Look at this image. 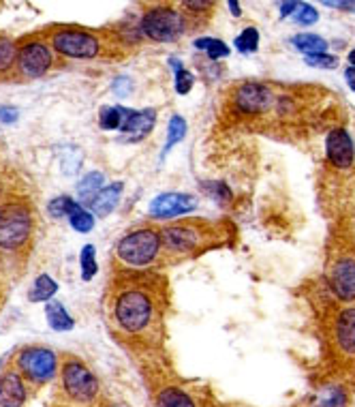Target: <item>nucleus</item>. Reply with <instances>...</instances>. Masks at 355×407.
<instances>
[{
	"mask_svg": "<svg viewBox=\"0 0 355 407\" xmlns=\"http://www.w3.org/2000/svg\"><path fill=\"white\" fill-rule=\"evenodd\" d=\"M15 58V49L9 43H0V67H7Z\"/></svg>",
	"mask_w": 355,
	"mask_h": 407,
	"instance_id": "36",
	"label": "nucleus"
},
{
	"mask_svg": "<svg viewBox=\"0 0 355 407\" xmlns=\"http://www.w3.org/2000/svg\"><path fill=\"white\" fill-rule=\"evenodd\" d=\"M347 392L340 386H325L321 388L308 407H347Z\"/></svg>",
	"mask_w": 355,
	"mask_h": 407,
	"instance_id": "20",
	"label": "nucleus"
},
{
	"mask_svg": "<svg viewBox=\"0 0 355 407\" xmlns=\"http://www.w3.org/2000/svg\"><path fill=\"white\" fill-rule=\"evenodd\" d=\"M17 367L28 379H33V382H37V384H43V382H47V379H51L53 375H56L58 360H56V354H53L51 349L26 347V349L19 351Z\"/></svg>",
	"mask_w": 355,
	"mask_h": 407,
	"instance_id": "6",
	"label": "nucleus"
},
{
	"mask_svg": "<svg viewBox=\"0 0 355 407\" xmlns=\"http://www.w3.org/2000/svg\"><path fill=\"white\" fill-rule=\"evenodd\" d=\"M33 230L31 212L22 204L0 206V247L17 249L28 240Z\"/></svg>",
	"mask_w": 355,
	"mask_h": 407,
	"instance_id": "4",
	"label": "nucleus"
},
{
	"mask_svg": "<svg viewBox=\"0 0 355 407\" xmlns=\"http://www.w3.org/2000/svg\"><path fill=\"white\" fill-rule=\"evenodd\" d=\"M142 33L158 43H174L186 33L184 15L172 7H156L142 19Z\"/></svg>",
	"mask_w": 355,
	"mask_h": 407,
	"instance_id": "3",
	"label": "nucleus"
},
{
	"mask_svg": "<svg viewBox=\"0 0 355 407\" xmlns=\"http://www.w3.org/2000/svg\"><path fill=\"white\" fill-rule=\"evenodd\" d=\"M156 407H197V405L184 390L170 386L156 394Z\"/></svg>",
	"mask_w": 355,
	"mask_h": 407,
	"instance_id": "21",
	"label": "nucleus"
},
{
	"mask_svg": "<svg viewBox=\"0 0 355 407\" xmlns=\"http://www.w3.org/2000/svg\"><path fill=\"white\" fill-rule=\"evenodd\" d=\"M325 152L327 159L332 161V166L338 170H347L353 166L355 159V148L351 135L345 129H332L325 138Z\"/></svg>",
	"mask_w": 355,
	"mask_h": 407,
	"instance_id": "13",
	"label": "nucleus"
},
{
	"mask_svg": "<svg viewBox=\"0 0 355 407\" xmlns=\"http://www.w3.org/2000/svg\"><path fill=\"white\" fill-rule=\"evenodd\" d=\"M233 45H236L238 51H242V54H253V51H257V47H259V33H257V29H253V26H249V29H244L242 35L236 37Z\"/></svg>",
	"mask_w": 355,
	"mask_h": 407,
	"instance_id": "28",
	"label": "nucleus"
},
{
	"mask_svg": "<svg viewBox=\"0 0 355 407\" xmlns=\"http://www.w3.org/2000/svg\"><path fill=\"white\" fill-rule=\"evenodd\" d=\"M122 125V114H120V107H114V105H103L101 112H99V127L103 131H116L120 129Z\"/></svg>",
	"mask_w": 355,
	"mask_h": 407,
	"instance_id": "27",
	"label": "nucleus"
},
{
	"mask_svg": "<svg viewBox=\"0 0 355 407\" xmlns=\"http://www.w3.org/2000/svg\"><path fill=\"white\" fill-rule=\"evenodd\" d=\"M336 341L345 354H355V309H345L338 315Z\"/></svg>",
	"mask_w": 355,
	"mask_h": 407,
	"instance_id": "16",
	"label": "nucleus"
},
{
	"mask_svg": "<svg viewBox=\"0 0 355 407\" xmlns=\"http://www.w3.org/2000/svg\"><path fill=\"white\" fill-rule=\"evenodd\" d=\"M45 317H47V324L51 330L56 333H67V330H73L75 328V319L67 313V309L60 305V303H47L45 307Z\"/></svg>",
	"mask_w": 355,
	"mask_h": 407,
	"instance_id": "19",
	"label": "nucleus"
},
{
	"mask_svg": "<svg viewBox=\"0 0 355 407\" xmlns=\"http://www.w3.org/2000/svg\"><path fill=\"white\" fill-rule=\"evenodd\" d=\"M291 43L299 49L304 51L306 56H313V54H325L327 49V41L319 35H313V33H304V35H295L291 39Z\"/></svg>",
	"mask_w": 355,
	"mask_h": 407,
	"instance_id": "24",
	"label": "nucleus"
},
{
	"mask_svg": "<svg viewBox=\"0 0 355 407\" xmlns=\"http://www.w3.org/2000/svg\"><path fill=\"white\" fill-rule=\"evenodd\" d=\"M319 19V13H317V9L315 7H311V5H299V9L295 11V22L299 24V26H311V24H315Z\"/></svg>",
	"mask_w": 355,
	"mask_h": 407,
	"instance_id": "34",
	"label": "nucleus"
},
{
	"mask_svg": "<svg viewBox=\"0 0 355 407\" xmlns=\"http://www.w3.org/2000/svg\"><path fill=\"white\" fill-rule=\"evenodd\" d=\"M160 251V232L142 228L126 234L116 247V255L126 266H148Z\"/></svg>",
	"mask_w": 355,
	"mask_h": 407,
	"instance_id": "2",
	"label": "nucleus"
},
{
	"mask_svg": "<svg viewBox=\"0 0 355 407\" xmlns=\"http://www.w3.org/2000/svg\"><path fill=\"white\" fill-rule=\"evenodd\" d=\"M63 388L73 401L90 403L99 392V382L84 365L71 360L63 367Z\"/></svg>",
	"mask_w": 355,
	"mask_h": 407,
	"instance_id": "7",
	"label": "nucleus"
},
{
	"mask_svg": "<svg viewBox=\"0 0 355 407\" xmlns=\"http://www.w3.org/2000/svg\"><path fill=\"white\" fill-rule=\"evenodd\" d=\"M327 283L342 303L355 301V260L340 257L332 264L327 273Z\"/></svg>",
	"mask_w": 355,
	"mask_h": 407,
	"instance_id": "10",
	"label": "nucleus"
},
{
	"mask_svg": "<svg viewBox=\"0 0 355 407\" xmlns=\"http://www.w3.org/2000/svg\"><path fill=\"white\" fill-rule=\"evenodd\" d=\"M120 114H122V125H120V131L124 135H135V140L138 138H144L148 135L156 122V112L154 110H126V107H120Z\"/></svg>",
	"mask_w": 355,
	"mask_h": 407,
	"instance_id": "14",
	"label": "nucleus"
},
{
	"mask_svg": "<svg viewBox=\"0 0 355 407\" xmlns=\"http://www.w3.org/2000/svg\"><path fill=\"white\" fill-rule=\"evenodd\" d=\"M122 189L124 184L122 182H112L109 186H103V191L92 200L90 208L97 216H107L109 212H114L118 202H120V195H122Z\"/></svg>",
	"mask_w": 355,
	"mask_h": 407,
	"instance_id": "17",
	"label": "nucleus"
},
{
	"mask_svg": "<svg viewBox=\"0 0 355 407\" xmlns=\"http://www.w3.org/2000/svg\"><path fill=\"white\" fill-rule=\"evenodd\" d=\"M210 240V232L204 230V223H176L160 232V242L174 255H186L204 249Z\"/></svg>",
	"mask_w": 355,
	"mask_h": 407,
	"instance_id": "5",
	"label": "nucleus"
},
{
	"mask_svg": "<svg viewBox=\"0 0 355 407\" xmlns=\"http://www.w3.org/2000/svg\"><path fill=\"white\" fill-rule=\"evenodd\" d=\"M345 79H347V86L355 93V67H347V71H345Z\"/></svg>",
	"mask_w": 355,
	"mask_h": 407,
	"instance_id": "39",
	"label": "nucleus"
},
{
	"mask_svg": "<svg viewBox=\"0 0 355 407\" xmlns=\"http://www.w3.org/2000/svg\"><path fill=\"white\" fill-rule=\"evenodd\" d=\"M19 118V112H17V107H0V122H5V125H11Z\"/></svg>",
	"mask_w": 355,
	"mask_h": 407,
	"instance_id": "37",
	"label": "nucleus"
},
{
	"mask_svg": "<svg viewBox=\"0 0 355 407\" xmlns=\"http://www.w3.org/2000/svg\"><path fill=\"white\" fill-rule=\"evenodd\" d=\"M193 84H195V77L190 71L182 69L176 73V93L178 95H188L190 90H193Z\"/></svg>",
	"mask_w": 355,
	"mask_h": 407,
	"instance_id": "33",
	"label": "nucleus"
},
{
	"mask_svg": "<svg viewBox=\"0 0 355 407\" xmlns=\"http://www.w3.org/2000/svg\"><path fill=\"white\" fill-rule=\"evenodd\" d=\"M67 216H69L71 228L77 230L79 234H88L94 228V216H92V212H88L79 202H73V206L69 208V214Z\"/></svg>",
	"mask_w": 355,
	"mask_h": 407,
	"instance_id": "22",
	"label": "nucleus"
},
{
	"mask_svg": "<svg viewBox=\"0 0 355 407\" xmlns=\"http://www.w3.org/2000/svg\"><path fill=\"white\" fill-rule=\"evenodd\" d=\"M56 292H58L56 281H53L49 275H39L35 279V285H33L28 298H31V303H47V301H51Z\"/></svg>",
	"mask_w": 355,
	"mask_h": 407,
	"instance_id": "23",
	"label": "nucleus"
},
{
	"mask_svg": "<svg viewBox=\"0 0 355 407\" xmlns=\"http://www.w3.org/2000/svg\"><path fill=\"white\" fill-rule=\"evenodd\" d=\"M197 208V200L188 193H160L150 204L152 219H174Z\"/></svg>",
	"mask_w": 355,
	"mask_h": 407,
	"instance_id": "9",
	"label": "nucleus"
},
{
	"mask_svg": "<svg viewBox=\"0 0 355 407\" xmlns=\"http://www.w3.org/2000/svg\"><path fill=\"white\" fill-rule=\"evenodd\" d=\"M103 184H105V176H103L101 172H90V174H86L84 178H81V180L77 182V189H75L79 202H81V204H86V206H90L92 200L103 191Z\"/></svg>",
	"mask_w": 355,
	"mask_h": 407,
	"instance_id": "18",
	"label": "nucleus"
},
{
	"mask_svg": "<svg viewBox=\"0 0 355 407\" xmlns=\"http://www.w3.org/2000/svg\"><path fill=\"white\" fill-rule=\"evenodd\" d=\"M229 9H231L233 17H240V15H242V11H240V5L236 3V0H229Z\"/></svg>",
	"mask_w": 355,
	"mask_h": 407,
	"instance_id": "40",
	"label": "nucleus"
},
{
	"mask_svg": "<svg viewBox=\"0 0 355 407\" xmlns=\"http://www.w3.org/2000/svg\"><path fill=\"white\" fill-rule=\"evenodd\" d=\"M114 93L118 95V97H126V95H131V90H133V81L129 79V77H118L116 81H114Z\"/></svg>",
	"mask_w": 355,
	"mask_h": 407,
	"instance_id": "35",
	"label": "nucleus"
},
{
	"mask_svg": "<svg viewBox=\"0 0 355 407\" xmlns=\"http://www.w3.org/2000/svg\"><path fill=\"white\" fill-rule=\"evenodd\" d=\"M304 63L315 69H336L338 67V58L330 56V54H313V56L304 58Z\"/></svg>",
	"mask_w": 355,
	"mask_h": 407,
	"instance_id": "31",
	"label": "nucleus"
},
{
	"mask_svg": "<svg viewBox=\"0 0 355 407\" xmlns=\"http://www.w3.org/2000/svg\"><path fill=\"white\" fill-rule=\"evenodd\" d=\"M184 135H186V120L178 114L172 116L170 127H167V142H165V148H163V157H165L178 142H182Z\"/></svg>",
	"mask_w": 355,
	"mask_h": 407,
	"instance_id": "25",
	"label": "nucleus"
},
{
	"mask_svg": "<svg viewBox=\"0 0 355 407\" xmlns=\"http://www.w3.org/2000/svg\"><path fill=\"white\" fill-rule=\"evenodd\" d=\"M79 264H81V279H84V281H92V277L97 275V270H99L97 249L92 247V244H86V247L81 249Z\"/></svg>",
	"mask_w": 355,
	"mask_h": 407,
	"instance_id": "26",
	"label": "nucleus"
},
{
	"mask_svg": "<svg viewBox=\"0 0 355 407\" xmlns=\"http://www.w3.org/2000/svg\"><path fill=\"white\" fill-rule=\"evenodd\" d=\"M274 95L270 93L267 86L257 84V81H249V84H242L236 93V105L238 110L244 114H261L267 112Z\"/></svg>",
	"mask_w": 355,
	"mask_h": 407,
	"instance_id": "12",
	"label": "nucleus"
},
{
	"mask_svg": "<svg viewBox=\"0 0 355 407\" xmlns=\"http://www.w3.org/2000/svg\"><path fill=\"white\" fill-rule=\"evenodd\" d=\"M299 5H302V3H283L281 5V19H285L287 15L295 13L299 9Z\"/></svg>",
	"mask_w": 355,
	"mask_h": 407,
	"instance_id": "38",
	"label": "nucleus"
},
{
	"mask_svg": "<svg viewBox=\"0 0 355 407\" xmlns=\"http://www.w3.org/2000/svg\"><path fill=\"white\" fill-rule=\"evenodd\" d=\"M53 49L69 58H94L99 54V39L84 31H63L53 35Z\"/></svg>",
	"mask_w": 355,
	"mask_h": 407,
	"instance_id": "8",
	"label": "nucleus"
},
{
	"mask_svg": "<svg viewBox=\"0 0 355 407\" xmlns=\"http://www.w3.org/2000/svg\"><path fill=\"white\" fill-rule=\"evenodd\" d=\"M26 401V388L19 373L7 371L0 377V407H22Z\"/></svg>",
	"mask_w": 355,
	"mask_h": 407,
	"instance_id": "15",
	"label": "nucleus"
},
{
	"mask_svg": "<svg viewBox=\"0 0 355 407\" xmlns=\"http://www.w3.org/2000/svg\"><path fill=\"white\" fill-rule=\"evenodd\" d=\"M195 47L197 49H206L208 56L212 61H218V58H227L229 56V45H225L221 39H197L195 41Z\"/></svg>",
	"mask_w": 355,
	"mask_h": 407,
	"instance_id": "29",
	"label": "nucleus"
},
{
	"mask_svg": "<svg viewBox=\"0 0 355 407\" xmlns=\"http://www.w3.org/2000/svg\"><path fill=\"white\" fill-rule=\"evenodd\" d=\"M73 202H75V200H71V198H67V195H60V198H56V200H51V202H49L47 210H49L51 216H56V219H60V216H67V214H69V208L73 206Z\"/></svg>",
	"mask_w": 355,
	"mask_h": 407,
	"instance_id": "32",
	"label": "nucleus"
},
{
	"mask_svg": "<svg viewBox=\"0 0 355 407\" xmlns=\"http://www.w3.org/2000/svg\"><path fill=\"white\" fill-rule=\"evenodd\" d=\"M201 189H204V191L210 198H214L221 206H225V204L231 202V191H229V186L225 182H204Z\"/></svg>",
	"mask_w": 355,
	"mask_h": 407,
	"instance_id": "30",
	"label": "nucleus"
},
{
	"mask_svg": "<svg viewBox=\"0 0 355 407\" xmlns=\"http://www.w3.org/2000/svg\"><path fill=\"white\" fill-rule=\"evenodd\" d=\"M51 67V54L47 45L33 41L17 51V69L26 77H41Z\"/></svg>",
	"mask_w": 355,
	"mask_h": 407,
	"instance_id": "11",
	"label": "nucleus"
},
{
	"mask_svg": "<svg viewBox=\"0 0 355 407\" xmlns=\"http://www.w3.org/2000/svg\"><path fill=\"white\" fill-rule=\"evenodd\" d=\"M112 321L126 335H144L160 321L158 294L140 281L124 283L112 298Z\"/></svg>",
	"mask_w": 355,
	"mask_h": 407,
	"instance_id": "1",
	"label": "nucleus"
},
{
	"mask_svg": "<svg viewBox=\"0 0 355 407\" xmlns=\"http://www.w3.org/2000/svg\"><path fill=\"white\" fill-rule=\"evenodd\" d=\"M349 63H351V67H355V49L349 51Z\"/></svg>",
	"mask_w": 355,
	"mask_h": 407,
	"instance_id": "41",
	"label": "nucleus"
}]
</instances>
